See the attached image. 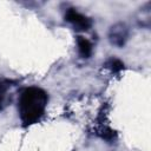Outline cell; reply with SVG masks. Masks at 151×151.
Returning <instances> with one entry per match:
<instances>
[{
	"label": "cell",
	"mask_w": 151,
	"mask_h": 151,
	"mask_svg": "<svg viewBox=\"0 0 151 151\" xmlns=\"http://www.w3.org/2000/svg\"><path fill=\"white\" fill-rule=\"evenodd\" d=\"M48 103L46 91L38 86H29L21 91L18 98V112L24 126L38 123L44 116Z\"/></svg>",
	"instance_id": "6da1fadb"
},
{
	"label": "cell",
	"mask_w": 151,
	"mask_h": 151,
	"mask_svg": "<svg viewBox=\"0 0 151 151\" xmlns=\"http://www.w3.org/2000/svg\"><path fill=\"white\" fill-rule=\"evenodd\" d=\"M65 20L73 26L77 31H88L92 26V20L78 12L74 8H68L65 13Z\"/></svg>",
	"instance_id": "7a4b0ae2"
},
{
	"label": "cell",
	"mask_w": 151,
	"mask_h": 151,
	"mask_svg": "<svg viewBox=\"0 0 151 151\" xmlns=\"http://www.w3.org/2000/svg\"><path fill=\"white\" fill-rule=\"evenodd\" d=\"M14 83L8 79H0V112L11 101V92Z\"/></svg>",
	"instance_id": "277c9868"
},
{
	"label": "cell",
	"mask_w": 151,
	"mask_h": 151,
	"mask_svg": "<svg viewBox=\"0 0 151 151\" xmlns=\"http://www.w3.org/2000/svg\"><path fill=\"white\" fill-rule=\"evenodd\" d=\"M77 47H78V52L80 54L81 58H90L91 54H92V44L90 42V40H87L86 38L81 37V35H78L77 39Z\"/></svg>",
	"instance_id": "5b68a950"
},
{
	"label": "cell",
	"mask_w": 151,
	"mask_h": 151,
	"mask_svg": "<svg viewBox=\"0 0 151 151\" xmlns=\"http://www.w3.org/2000/svg\"><path fill=\"white\" fill-rule=\"evenodd\" d=\"M127 35H129L127 28L124 24H116L110 28V33H109L110 41L118 47H122L125 44Z\"/></svg>",
	"instance_id": "3957f363"
},
{
	"label": "cell",
	"mask_w": 151,
	"mask_h": 151,
	"mask_svg": "<svg viewBox=\"0 0 151 151\" xmlns=\"http://www.w3.org/2000/svg\"><path fill=\"white\" fill-rule=\"evenodd\" d=\"M105 66H106L111 72H113V73H118V72H120V71L124 68L123 61L119 60V59H117V58H111V59H109V60L106 61Z\"/></svg>",
	"instance_id": "8992f818"
}]
</instances>
